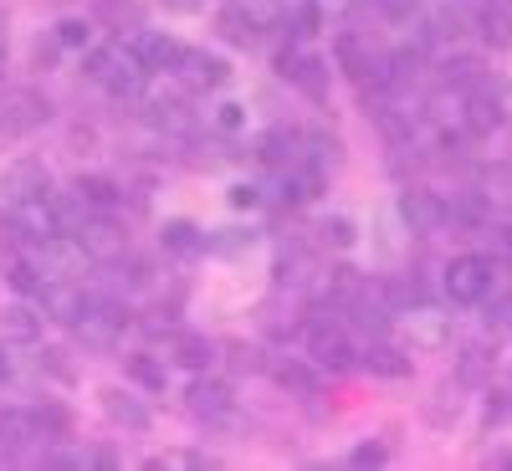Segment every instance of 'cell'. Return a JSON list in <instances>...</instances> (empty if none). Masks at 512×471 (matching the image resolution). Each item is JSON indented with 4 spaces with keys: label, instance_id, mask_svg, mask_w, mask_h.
Here are the masks:
<instances>
[{
    "label": "cell",
    "instance_id": "obj_15",
    "mask_svg": "<svg viewBox=\"0 0 512 471\" xmlns=\"http://www.w3.org/2000/svg\"><path fill=\"white\" fill-rule=\"evenodd\" d=\"M52 205H57V221H62V236L72 231V236H82V226L93 221V200L82 195V190H72V195H52Z\"/></svg>",
    "mask_w": 512,
    "mask_h": 471
},
{
    "label": "cell",
    "instance_id": "obj_4",
    "mask_svg": "<svg viewBox=\"0 0 512 471\" xmlns=\"http://www.w3.org/2000/svg\"><path fill=\"white\" fill-rule=\"evenodd\" d=\"M400 216L415 236H436L446 221H451V205L436 195V190H405L400 195Z\"/></svg>",
    "mask_w": 512,
    "mask_h": 471
},
{
    "label": "cell",
    "instance_id": "obj_22",
    "mask_svg": "<svg viewBox=\"0 0 512 471\" xmlns=\"http://www.w3.org/2000/svg\"><path fill=\"white\" fill-rule=\"evenodd\" d=\"M175 359H180L185 369H205L210 359H216V349H210L200 333H180V338H175Z\"/></svg>",
    "mask_w": 512,
    "mask_h": 471
},
{
    "label": "cell",
    "instance_id": "obj_41",
    "mask_svg": "<svg viewBox=\"0 0 512 471\" xmlns=\"http://www.w3.org/2000/svg\"><path fill=\"white\" fill-rule=\"evenodd\" d=\"M487 420H492V425L507 420V395H492V400H487Z\"/></svg>",
    "mask_w": 512,
    "mask_h": 471
},
{
    "label": "cell",
    "instance_id": "obj_9",
    "mask_svg": "<svg viewBox=\"0 0 512 471\" xmlns=\"http://www.w3.org/2000/svg\"><path fill=\"white\" fill-rule=\"evenodd\" d=\"M190 410H195L200 420H226V415H231V384L200 379L195 390H190Z\"/></svg>",
    "mask_w": 512,
    "mask_h": 471
},
{
    "label": "cell",
    "instance_id": "obj_12",
    "mask_svg": "<svg viewBox=\"0 0 512 471\" xmlns=\"http://www.w3.org/2000/svg\"><path fill=\"white\" fill-rule=\"evenodd\" d=\"M0 333H6L11 344H36L41 338V313L26 308V303H11L6 313H0Z\"/></svg>",
    "mask_w": 512,
    "mask_h": 471
},
{
    "label": "cell",
    "instance_id": "obj_42",
    "mask_svg": "<svg viewBox=\"0 0 512 471\" xmlns=\"http://www.w3.org/2000/svg\"><path fill=\"white\" fill-rule=\"evenodd\" d=\"M57 52H62V41H57V36H52V41H36V62H52Z\"/></svg>",
    "mask_w": 512,
    "mask_h": 471
},
{
    "label": "cell",
    "instance_id": "obj_30",
    "mask_svg": "<svg viewBox=\"0 0 512 471\" xmlns=\"http://www.w3.org/2000/svg\"><path fill=\"white\" fill-rule=\"evenodd\" d=\"M6 282H11V287H16V292H21V297H26V292H41V287H47V272H36V267H31V262H16V267H11V277H6Z\"/></svg>",
    "mask_w": 512,
    "mask_h": 471
},
{
    "label": "cell",
    "instance_id": "obj_2",
    "mask_svg": "<svg viewBox=\"0 0 512 471\" xmlns=\"http://www.w3.org/2000/svg\"><path fill=\"white\" fill-rule=\"evenodd\" d=\"M308 354H313V364H323V369H349L359 354L349 349V333H344V323H333V318H318L313 328H308Z\"/></svg>",
    "mask_w": 512,
    "mask_h": 471
},
{
    "label": "cell",
    "instance_id": "obj_38",
    "mask_svg": "<svg viewBox=\"0 0 512 471\" xmlns=\"http://www.w3.org/2000/svg\"><path fill=\"white\" fill-rule=\"evenodd\" d=\"M41 359H47V374H57V379H72V369H67V354H62V349H47Z\"/></svg>",
    "mask_w": 512,
    "mask_h": 471
},
{
    "label": "cell",
    "instance_id": "obj_37",
    "mask_svg": "<svg viewBox=\"0 0 512 471\" xmlns=\"http://www.w3.org/2000/svg\"><path fill=\"white\" fill-rule=\"evenodd\" d=\"M36 420H41V436H62L67 431V415L62 410H36Z\"/></svg>",
    "mask_w": 512,
    "mask_h": 471
},
{
    "label": "cell",
    "instance_id": "obj_20",
    "mask_svg": "<svg viewBox=\"0 0 512 471\" xmlns=\"http://www.w3.org/2000/svg\"><path fill=\"white\" fill-rule=\"evenodd\" d=\"M338 67H344L349 77H359V82H369L374 77V67H369V57H364V47H359V36H338Z\"/></svg>",
    "mask_w": 512,
    "mask_h": 471
},
{
    "label": "cell",
    "instance_id": "obj_6",
    "mask_svg": "<svg viewBox=\"0 0 512 471\" xmlns=\"http://www.w3.org/2000/svg\"><path fill=\"white\" fill-rule=\"evenodd\" d=\"M93 292H82V282H67V277H52L47 287H41V313L47 318H62V323H77L82 313H88Z\"/></svg>",
    "mask_w": 512,
    "mask_h": 471
},
{
    "label": "cell",
    "instance_id": "obj_36",
    "mask_svg": "<svg viewBox=\"0 0 512 471\" xmlns=\"http://www.w3.org/2000/svg\"><path fill=\"white\" fill-rule=\"evenodd\" d=\"M384 456H390V451H384L379 441H369V446H354V466H384Z\"/></svg>",
    "mask_w": 512,
    "mask_h": 471
},
{
    "label": "cell",
    "instance_id": "obj_24",
    "mask_svg": "<svg viewBox=\"0 0 512 471\" xmlns=\"http://www.w3.org/2000/svg\"><path fill=\"white\" fill-rule=\"evenodd\" d=\"M205 241H200V231L190 226V221H169L164 226V251H175V256H195Z\"/></svg>",
    "mask_w": 512,
    "mask_h": 471
},
{
    "label": "cell",
    "instance_id": "obj_31",
    "mask_svg": "<svg viewBox=\"0 0 512 471\" xmlns=\"http://www.w3.org/2000/svg\"><path fill=\"white\" fill-rule=\"evenodd\" d=\"M277 384H282V390H292V395H313V374L303 364H282L277 369Z\"/></svg>",
    "mask_w": 512,
    "mask_h": 471
},
{
    "label": "cell",
    "instance_id": "obj_7",
    "mask_svg": "<svg viewBox=\"0 0 512 471\" xmlns=\"http://www.w3.org/2000/svg\"><path fill=\"white\" fill-rule=\"evenodd\" d=\"M128 52H134L149 72H169V67H180V41H169V36H159V31H139L134 41H128Z\"/></svg>",
    "mask_w": 512,
    "mask_h": 471
},
{
    "label": "cell",
    "instance_id": "obj_11",
    "mask_svg": "<svg viewBox=\"0 0 512 471\" xmlns=\"http://www.w3.org/2000/svg\"><path fill=\"white\" fill-rule=\"evenodd\" d=\"M41 436V420L26 410H0V451H26Z\"/></svg>",
    "mask_w": 512,
    "mask_h": 471
},
{
    "label": "cell",
    "instance_id": "obj_25",
    "mask_svg": "<svg viewBox=\"0 0 512 471\" xmlns=\"http://www.w3.org/2000/svg\"><path fill=\"white\" fill-rule=\"evenodd\" d=\"M446 82L451 88H482V62L477 57H451L446 62Z\"/></svg>",
    "mask_w": 512,
    "mask_h": 471
},
{
    "label": "cell",
    "instance_id": "obj_21",
    "mask_svg": "<svg viewBox=\"0 0 512 471\" xmlns=\"http://www.w3.org/2000/svg\"><path fill=\"white\" fill-rule=\"evenodd\" d=\"M128 379L144 384V390H154V395L169 384V374H164V364H159L154 354H134V359H128Z\"/></svg>",
    "mask_w": 512,
    "mask_h": 471
},
{
    "label": "cell",
    "instance_id": "obj_34",
    "mask_svg": "<svg viewBox=\"0 0 512 471\" xmlns=\"http://www.w3.org/2000/svg\"><path fill=\"white\" fill-rule=\"evenodd\" d=\"M241 123H246V108L241 103H221L216 108V128H221V134H236Z\"/></svg>",
    "mask_w": 512,
    "mask_h": 471
},
{
    "label": "cell",
    "instance_id": "obj_1",
    "mask_svg": "<svg viewBox=\"0 0 512 471\" xmlns=\"http://www.w3.org/2000/svg\"><path fill=\"white\" fill-rule=\"evenodd\" d=\"M492 292V262L487 256H456V262L446 267V297L451 303H482V297Z\"/></svg>",
    "mask_w": 512,
    "mask_h": 471
},
{
    "label": "cell",
    "instance_id": "obj_43",
    "mask_svg": "<svg viewBox=\"0 0 512 471\" xmlns=\"http://www.w3.org/2000/svg\"><path fill=\"white\" fill-rule=\"evenodd\" d=\"M6 379H11V359H6V354H0V384H6Z\"/></svg>",
    "mask_w": 512,
    "mask_h": 471
},
{
    "label": "cell",
    "instance_id": "obj_13",
    "mask_svg": "<svg viewBox=\"0 0 512 471\" xmlns=\"http://www.w3.org/2000/svg\"><path fill=\"white\" fill-rule=\"evenodd\" d=\"M144 72H149V67H144L134 52H123V62L113 67V77L103 82V88H108L113 98H139V93H144Z\"/></svg>",
    "mask_w": 512,
    "mask_h": 471
},
{
    "label": "cell",
    "instance_id": "obj_35",
    "mask_svg": "<svg viewBox=\"0 0 512 471\" xmlns=\"http://www.w3.org/2000/svg\"><path fill=\"white\" fill-rule=\"evenodd\" d=\"M323 236H328V241H333V246H349V241H354V221H344V216H333V221H328V231H323Z\"/></svg>",
    "mask_w": 512,
    "mask_h": 471
},
{
    "label": "cell",
    "instance_id": "obj_32",
    "mask_svg": "<svg viewBox=\"0 0 512 471\" xmlns=\"http://www.w3.org/2000/svg\"><path fill=\"white\" fill-rule=\"evenodd\" d=\"M487 379V349H466L461 354V384H482Z\"/></svg>",
    "mask_w": 512,
    "mask_h": 471
},
{
    "label": "cell",
    "instance_id": "obj_8",
    "mask_svg": "<svg viewBox=\"0 0 512 471\" xmlns=\"http://www.w3.org/2000/svg\"><path fill=\"white\" fill-rule=\"evenodd\" d=\"M82 251H88V256H98V262H113V256H123V246H128V236H123V226H113V221H88V226H82Z\"/></svg>",
    "mask_w": 512,
    "mask_h": 471
},
{
    "label": "cell",
    "instance_id": "obj_26",
    "mask_svg": "<svg viewBox=\"0 0 512 471\" xmlns=\"http://www.w3.org/2000/svg\"><path fill=\"white\" fill-rule=\"evenodd\" d=\"M318 190H323V175H318V169H303V175H287V200H292V205H308V200H318Z\"/></svg>",
    "mask_w": 512,
    "mask_h": 471
},
{
    "label": "cell",
    "instance_id": "obj_10",
    "mask_svg": "<svg viewBox=\"0 0 512 471\" xmlns=\"http://www.w3.org/2000/svg\"><path fill=\"white\" fill-rule=\"evenodd\" d=\"M282 72L303 88L313 103H323L328 98V72H323V62L318 57H282Z\"/></svg>",
    "mask_w": 512,
    "mask_h": 471
},
{
    "label": "cell",
    "instance_id": "obj_3",
    "mask_svg": "<svg viewBox=\"0 0 512 471\" xmlns=\"http://www.w3.org/2000/svg\"><path fill=\"white\" fill-rule=\"evenodd\" d=\"M47 185H52V175H47V164H41V159H16V164L0 169V200H6V205L47 195Z\"/></svg>",
    "mask_w": 512,
    "mask_h": 471
},
{
    "label": "cell",
    "instance_id": "obj_27",
    "mask_svg": "<svg viewBox=\"0 0 512 471\" xmlns=\"http://www.w3.org/2000/svg\"><path fill=\"white\" fill-rule=\"evenodd\" d=\"M221 36L236 41V47H251V41H256V21L241 16V11H221Z\"/></svg>",
    "mask_w": 512,
    "mask_h": 471
},
{
    "label": "cell",
    "instance_id": "obj_17",
    "mask_svg": "<svg viewBox=\"0 0 512 471\" xmlns=\"http://www.w3.org/2000/svg\"><path fill=\"white\" fill-rule=\"evenodd\" d=\"M482 36L492 41V47H512V0H487Z\"/></svg>",
    "mask_w": 512,
    "mask_h": 471
},
{
    "label": "cell",
    "instance_id": "obj_19",
    "mask_svg": "<svg viewBox=\"0 0 512 471\" xmlns=\"http://www.w3.org/2000/svg\"><path fill=\"white\" fill-rule=\"evenodd\" d=\"M180 67H185V77L195 82V88H216V82L226 77V67H221L216 57H205V52H185Z\"/></svg>",
    "mask_w": 512,
    "mask_h": 471
},
{
    "label": "cell",
    "instance_id": "obj_5",
    "mask_svg": "<svg viewBox=\"0 0 512 471\" xmlns=\"http://www.w3.org/2000/svg\"><path fill=\"white\" fill-rule=\"evenodd\" d=\"M47 113H52L47 98L31 93V88H16V93L0 98V128H6V134H26V128L47 123Z\"/></svg>",
    "mask_w": 512,
    "mask_h": 471
},
{
    "label": "cell",
    "instance_id": "obj_14",
    "mask_svg": "<svg viewBox=\"0 0 512 471\" xmlns=\"http://www.w3.org/2000/svg\"><path fill=\"white\" fill-rule=\"evenodd\" d=\"M359 364H364L369 374H379V379H405V374H410V359H405L400 349H390V344H369V349L359 354Z\"/></svg>",
    "mask_w": 512,
    "mask_h": 471
},
{
    "label": "cell",
    "instance_id": "obj_28",
    "mask_svg": "<svg viewBox=\"0 0 512 471\" xmlns=\"http://www.w3.org/2000/svg\"><path fill=\"white\" fill-rule=\"evenodd\" d=\"M77 190L93 200V210H113V205H118V185H113V180H103V175H88Z\"/></svg>",
    "mask_w": 512,
    "mask_h": 471
},
{
    "label": "cell",
    "instance_id": "obj_44",
    "mask_svg": "<svg viewBox=\"0 0 512 471\" xmlns=\"http://www.w3.org/2000/svg\"><path fill=\"white\" fill-rule=\"evenodd\" d=\"M0 57H6V21H0Z\"/></svg>",
    "mask_w": 512,
    "mask_h": 471
},
{
    "label": "cell",
    "instance_id": "obj_39",
    "mask_svg": "<svg viewBox=\"0 0 512 471\" xmlns=\"http://www.w3.org/2000/svg\"><path fill=\"white\" fill-rule=\"evenodd\" d=\"M205 6V0H164V11H175V16H195Z\"/></svg>",
    "mask_w": 512,
    "mask_h": 471
},
{
    "label": "cell",
    "instance_id": "obj_40",
    "mask_svg": "<svg viewBox=\"0 0 512 471\" xmlns=\"http://www.w3.org/2000/svg\"><path fill=\"white\" fill-rule=\"evenodd\" d=\"M231 205H236V210H251V205H256V190H251V185H236V190H231Z\"/></svg>",
    "mask_w": 512,
    "mask_h": 471
},
{
    "label": "cell",
    "instance_id": "obj_29",
    "mask_svg": "<svg viewBox=\"0 0 512 471\" xmlns=\"http://www.w3.org/2000/svg\"><path fill=\"white\" fill-rule=\"evenodd\" d=\"M123 52H128V47H103V52H93V57H88V77L98 82V88L113 77V67L123 62Z\"/></svg>",
    "mask_w": 512,
    "mask_h": 471
},
{
    "label": "cell",
    "instance_id": "obj_18",
    "mask_svg": "<svg viewBox=\"0 0 512 471\" xmlns=\"http://www.w3.org/2000/svg\"><path fill=\"white\" fill-rule=\"evenodd\" d=\"M482 200L492 210H512V164H492L482 175Z\"/></svg>",
    "mask_w": 512,
    "mask_h": 471
},
{
    "label": "cell",
    "instance_id": "obj_33",
    "mask_svg": "<svg viewBox=\"0 0 512 471\" xmlns=\"http://www.w3.org/2000/svg\"><path fill=\"white\" fill-rule=\"evenodd\" d=\"M57 41H62V47H88L93 26H88V21H62V26H57Z\"/></svg>",
    "mask_w": 512,
    "mask_h": 471
},
{
    "label": "cell",
    "instance_id": "obj_23",
    "mask_svg": "<svg viewBox=\"0 0 512 471\" xmlns=\"http://www.w3.org/2000/svg\"><path fill=\"white\" fill-rule=\"evenodd\" d=\"M103 410H108V420L134 425V431H144V425H149V415H144L134 400H128V395H118V390H108V395H103Z\"/></svg>",
    "mask_w": 512,
    "mask_h": 471
},
{
    "label": "cell",
    "instance_id": "obj_16",
    "mask_svg": "<svg viewBox=\"0 0 512 471\" xmlns=\"http://www.w3.org/2000/svg\"><path fill=\"white\" fill-rule=\"evenodd\" d=\"M497 123H502V103L487 88H472V103H466V128H472V134H492Z\"/></svg>",
    "mask_w": 512,
    "mask_h": 471
}]
</instances>
